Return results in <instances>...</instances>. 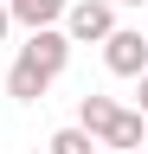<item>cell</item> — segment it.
Masks as SVG:
<instances>
[{"mask_svg":"<svg viewBox=\"0 0 148 154\" xmlns=\"http://www.w3.org/2000/svg\"><path fill=\"white\" fill-rule=\"evenodd\" d=\"M97 154H122V148H97Z\"/></svg>","mask_w":148,"mask_h":154,"instance_id":"cell-12","label":"cell"},{"mask_svg":"<svg viewBox=\"0 0 148 154\" xmlns=\"http://www.w3.org/2000/svg\"><path fill=\"white\" fill-rule=\"evenodd\" d=\"M103 148H122V154L129 148H148V116L142 109H116V122L103 128Z\"/></svg>","mask_w":148,"mask_h":154,"instance_id":"cell-4","label":"cell"},{"mask_svg":"<svg viewBox=\"0 0 148 154\" xmlns=\"http://www.w3.org/2000/svg\"><path fill=\"white\" fill-rule=\"evenodd\" d=\"M109 26H116V0H77V7H65V38L71 45H103Z\"/></svg>","mask_w":148,"mask_h":154,"instance_id":"cell-1","label":"cell"},{"mask_svg":"<svg viewBox=\"0 0 148 154\" xmlns=\"http://www.w3.org/2000/svg\"><path fill=\"white\" fill-rule=\"evenodd\" d=\"M7 13H13V26H58L65 19V0H7Z\"/></svg>","mask_w":148,"mask_h":154,"instance_id":"cell-6","label":"cell"},{"mask_svg":"<svg viewBox=\"0 0 148 154\" xmlns=\"http://www.w3.org/2000/svg\"><path fill=\"white\" fill-rule=\"evenodd\" d=\"M32 154H39V148H32Z\"/></svg>","mask_w":148,"mask_h":154,"instance_id":"cell-13","label":"cell"},{"mask_svg":"<svg viewBox=\"0 0 148 154\" xmlns=\"http://www.w3.org/2000/svg\"><path fill=\"white\" fill-rule=\"evenodd\" d=\"M45 90H52V77L39 64H26V58H13V71H7V96H20V103H45Z\"/></svg>","mask_w":148,"mask_h":154,"instance_id":"cell-5","label":"cell"},{"mask_svg":"<svg viewBox=\"0 0 148 154\" xmlns=\"http://www.w3.org/2000/svg\"><path fill=\"white\" fill-rule=\"evenodd\" d=\"M103 64L116 71V77H135V71L148 64V32H135V26H109V32H103Z\"/></svg>","mask_w":148,"mask_h":154,"instance_id":"cell-2","label":"cell"},{"mask_svg":"<svg viewBox=\"0 0 148 154\" xmlns=\"http://www.w3.org/2000/svg\"><path fill=\"white\" fill-rule=\"evenodd\" d=\"M116 7H148V0H116Z\"/></svg>","mask_w":148,"mask_h":154,"instance_id":"cell-11","label":"cell"},{"mask_svg":"<svg viewBox=\"0 0 148 154\" xmlns=\"http://www.w3.org/2000/svg\"><path fill=\"white\" fill-rule=\"evenodd\" d=\"M20 58H26V64H39L45 77H58V71L71 64V38H65V26H32V38L20 45Z\"/></svg>","mask_w":148,"mask_h":154,"instance_id":"cell-3","label":"cell"},{"mask_svg":"<svg viewBox=\"0 0 148 154\" xmlns=\"http://www.w3.org/2000/svg\"><path fill=\"white\" fill-rule=\"evenodd\" d=\"M116 109H122L116 96H97V90H90L84 103H77V128H90V135H97V141H103V128L116 122Z\"/></svg>","mask_w":148,"mask_h":154,"instance_id":"cell-7","label":"cell"},{"mask_svg":"<svg viewBox=\"0 0 148 154\" xmlns=\"http://www.w3.org/2000/svg\"><path fill=\"white\" fill-rule=\"evenodd\" d=\"M7 32H13V13H7V0H0V45H7Z\"/></svg>","mask_w":148,"mask_h":154,"instance_id":"cell-10","label":"cell"},{"mask_svg":"<svg viewBox=\"0 0 148 154\" xmlns=\"http://www.w3.org/2000/svg\"><path fill=\"white\" fill-rule=\"evenodd\" d=\"M135 96H142V116H148V64L135 71Z\"/></svg>","mask_w":148,"mask_h":154,"instance_id":"cell-9","label":"cell"},{"mask_svg":"<svg viewBox=\"0 0 148 154\" xmlns=\"http://www.w3.org/2000/svg\"><path fill=\"white\" fill-rule=\"evenodd\" d=\"M97 148H103V141H97L90 128H77V122H71V128H58V135L45 141V154H97Z\"/></svg>","mask_w":148,"mask_h":154,"instance_id":"cell-8","label":"cell"}]
</instances>
